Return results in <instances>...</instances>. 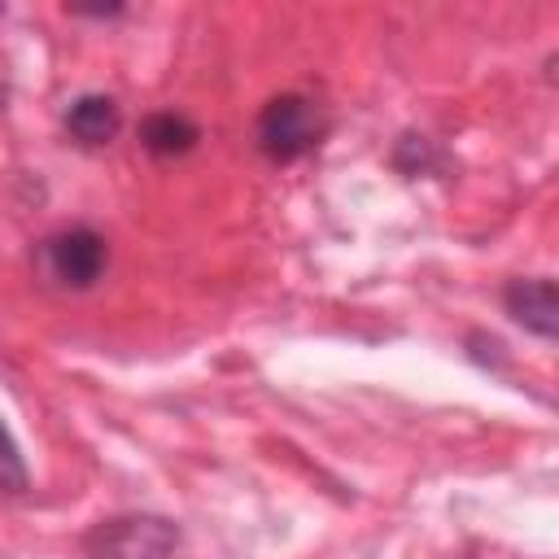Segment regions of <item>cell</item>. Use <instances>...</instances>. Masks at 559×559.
I'll use <instances>...</instances> for the list:
<instances>
[{
	"instance_id": "6da1fadb",
	"label": "cell",
	"mask_w": 559,
	"mask_h": 559,
	"mask_svg": "<svg viewBox=\"0 0 559 559\" xmlns=\"http://www.w3.org/2000/svg\"><path fill=\"white\" fill-rule=\"evenodd\" d=\"M323 135H328V118H323L319 100H310L301 92H280L258 114V148L271 162H297L310 148H319Z\"/></svg>"
},
{
	"instance_id": "ba28073f",
	"label": "cell",
	"mask_w": 559,
	"mask_h": 559,
	"mask_svg": "<svg viewBox=\"0 0 559 559\" xmlns=\"http://www.w3.org/2000/svg\"><path fill=\"white\" fill-rule=\"evenodd\" d=\"M0 109H4V87H0Z\"/></svg>"
},
{
	"instance_id": "277c9868",
	"label": "cell",
	"mask_w": 559,
	"mask_h": 559,
	"mask_svg": "<svg viewBox=\"0 0 559 559\" xmlns=\"http://www.w3.org/2000/svg\"><path fill=\"white\" fill-rule=\"evenodd\" d=\"M507 314L528 328L533 336H555L559 332V306H555V280L550 275H528V280H511L502 293Z\"/></svg>"
},
{
	"instance_id": "5b68a950",
	"label": "cell",
	"mask_w": 559,
	"mask_h": 559,
	"mask_svg": "<svg viewBox=\"0 0 559 559\" xmlns=\"http://www.w3.org/2000/svg\"><path fill=\"white\" fill-rule=\"evenodd\" d=\"M118 127H122V114H118L114 96H105V92H83V96H74L70 109H66V131H70V140L83 144V148L109 144V140L118 135Z\"/></svg>"
},
{
	"instance_id": "7a4b0ae2",
	"label": "cell",
	"mask_w": 559,
	"mask_h": 559,
	"mask_svg": "<svg viewBox=\"0 0 559 559\" xmlns=\"http://www.w3.org/2000/svg\"><path fill=\"white\" fill-rule=\"evenodd\" d=\"M35 266L39 275L52 284V288H66V293H79V288H92L105 266H109V245L100 231L92 227H61L52 236L39 240L35 249Z\"/></svg>"
},
{
	"instance_id": "3957f363",
	"label": "cell",
	"mask_w": 559,
	"mask_h": 559,
	"mask_svg": "<svg viewBox=\"0 0 559 559\" xmlns=\"http://www.w3.org/2000/svg\"><path fill=\"white\" fill-rule=\"evenodd\" d=\"M179 550V528L162 515H122L109 520L83 559H175Z\"/></svg>"
},
{
	"instance_id": "8992f818",
	"label": "cell",
	"mask_w": 559,
	"mask_h": 559,
	"mask_svg": "<svg viewBox=\"0 0 559 559\" xmlns=\"http://www.w3.org/2000/svg\"><path fill=\"white\" fill-rule=\"evenodd\" d=\"M197 140H201L197 127H192L183 114H175V109L148 114L144 127H140V144H144L153 157H179V153H188Z\"/></svg>"
},
{
	"instance_id": "52a82bcc",
	"label": "cell",
	"mask_w": 559,
	"mask_h": 559,
	"mask_svg": "<svg viewBox=\"0 0 559 559\" xmlns=\"http://www.w3.org/2000/svg\"><path fill=\"white\" fill-rule=\"evenodd\" d=\"M0 489H9V493L26 489V463H22V450H17L13 432L4 428V419H0Z\"/></svg>"
}]
</instances>
